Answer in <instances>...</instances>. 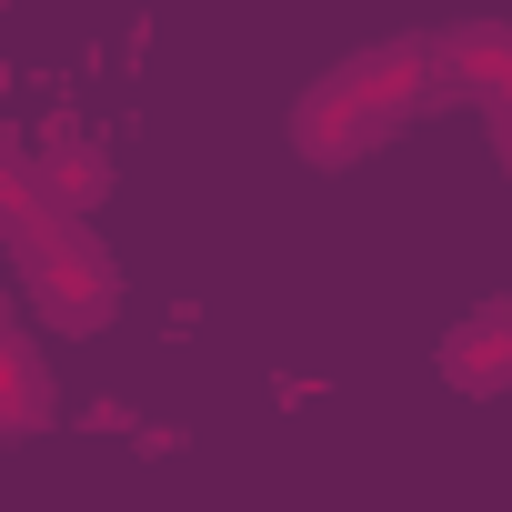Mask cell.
<instances>
[{
	"label": "cell",
	"mask_w": 512,
	"mask_h": 512,
	"mask_svg": "<svg viewBox=\"0 0 512 512\" xmlns=\"http://www.w3.org/2000/svg\"><path fill=\"white\" fill-rule=\"evenodd\" d=\"M442 91H452V71H442V41H432V31L372 41V51L332 61V71L292 101V151H302V161H322V171L372 161V151H382L412 111H432Z\"/></svg>",
	"instance_id": "1"
},
{
	"label": "cell",
	"mask_w": 512,
	"mask_h": 512,
	"mask_svg": "<svg viewBox=\"0 0 512 512\" xmlns=\"http://www.w3.org/2000/svg\"><path fill=\"white\" fill-rule=\"evenodd\" d=\"M11 262H21V292L41 322L61 332H101L121 312V272H111V251L91 241V221H61V211H31L11 231Z\"/></svg>",
	"instance_id": "2"
},
{
	"label": "cell",
	"mask_w": 512,
	"mask_h": 512,
	"mask_svg": "<svg viewBox=\"0 0 512 512\" xmlns=\"http://www.w3.org/2000/svg\"><path fill=\"white\" fill-rule=\"evenodd\" d=\"M442 41V71L462 91H482L492 131H502V161H512V21H462V31H432Z\"/></svg>",
	"instance_id": "3"
},
{
	"label": "cell",
	"mask_w": 512,
	"mask_h": 512,
	"mask_svg": "<svg viewBox=\"0 0 512 512\" xmlns=\"http://www.w3.org/2000/svg\"><path fill=\"white\" fill-rule=\"evenodd\" d=\"M442 382L452 392H512V302H482L462 332H442Z\"/></svg>",
	"instance_id": "4"
},
{
	"label": "cell",
	"mask_w": 512,
	"mask_h": 512,
	"mask_svg": "<svg viewBox=\"0 0 512 512\" xmlns=\"http://www.w3.org/2000/svg\"><path fill=\"white\" fill-rule=\"evenodd\" d=\"M51 422V362L0 322V432H41Z\"/></svg>",
	"instance_id": "5"
},
{
	"label": "cell",
	"mask_w": 512,
	"mask_h": 512,
	"mask_svg": "<svg viewBox=\"0 0 512 512\" xmlns=\"http://www.w3.org/2000/svg\"><path fill=\"white\" fill-rule=\"evenodd\" d=\"M31 211H41V201H31V151H21L11 131H0V241H11Z\"/></svg>",
	"instance_id": "6"
}]
</instances>
